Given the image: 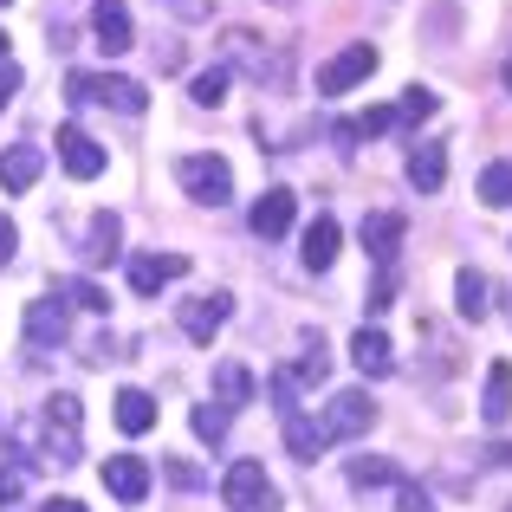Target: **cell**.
Instances as JSON below:
<instances>
[{
    "label": "cell",
    "mask_w": 512,
    "mask_h": 512,
    "mask_svg": "<svg viewBox=\"0 0 512 512\" xmlns=\"http://www.w3.org/2000/svg\"><path fill=\"white\" fill-rule=\"evenodd\" d=\"M480 201H487V208H512V163L480 169Z\"/></svg>",
    "instance_id": "4316f807"
},
{
    "label": "cell",
    "mask_w": 512,
    "mask_h": 512,
    "mask_svg": "<svg viewBox=\"0 0 512 512\" xmlns=\"http://www.w3.org/2000/svg\"><path fill=\"white\" fill-rule=\"evenodd\" d=\"M59 163H65V175H78V182H98V175H104V150L78 124H65L59 130Z\"/></svg>",
    "instance_id": "8fae6325"
},
{
    "label": "cell",
    "mask_w": 512,
    "mask_h": 512,
    "mask_svg": "<svg viewBox=\"0 0 512 512\" xmlns=\"http://www.w3.org/2000/svg\"><path fill=\"white\" fill-rule=\"evenodd\" d=\"M214 396H221V409H247L253 402V370L247 363H214Z\"/></svg>",
    "instance_id": "cb8c5ba5"
},
{
    "label": "cell",
    "mask_w": 512,
    "mask_h": 512,
    "mask_svg": "<svg viewBox=\"0 0 512 512\" xmlns=\"http://www.w3.org/2000/svg\"><path fill=\"white\" fill-rule=\"evenodd\" d=\"M39 512H85V506H78V500H65V493H59V500H46Z\"/></svg>",
    "instance_id": "74e56055"
},
{
    "label": "cell",
    "mask_w": 512,
    "mask_h": 512,
    "mask_svg": "<svg viewBox=\"0 0 512 512\" xmlns=\"http://www.w3.org/2000/svg\"><path fill=\"white\" fill-rule=\"evenodd\" d=\"M188 422H195L201 441H227V409H214V402H195V415H188Z\"/></svg>",
    "instance_id": "1f68e13d"
},
{
    "label": "cell",
    "mask_w": 512,
    "mask_h": 512,
    "mask_svg": "<svg viewBox=\"0 0 512 512\" xmlns=\"http://www.w3.org/2000/svg\"><path fill=\"white\" fill-rule=\"evenodd\" d=\"M175 182H182L188 201H201V208H227V201H234V169H227L221 156H182V163H175Z\"/></svg>",
    "instance_id": "3957f363"
},
{
    "label": "cell",
    "mask_w": 512,
    "mask_h": 512,
    "mask_svg": "<svg viewBox=\"0 0 512 512\" xmlns=\"http://www.w3.org/2000/svg\"><path fill=\"white\" fill-rule=\"evenodd\" d=\"M39 169H46V156H39L33 143H13V150H0V188H7V195H26V188L39 182Z\"/></svg>",
    "instance_id": "2e32d148"
},
{
    "label": "cell",
    "mask_w": 512,
    "mask_h": 512,
    "mask_svg": "<svg viewBox=\"0 0 512 512\" xmlns=\"http://www.w3.org/2000/svg\"><path fill=\"white\" fill-rule=\"evenodd\" d=\"M402 234H409V221H402V214H363V253H370L376 266H396Z\"/></svg>",
    "instance_id": "5bb4252c"
},
{
    "label": "cell",
    "mask_w": 512,
    "mask_h": 512,
    "mask_svg": "<svg viewBox=\"0 0 512 512\" xmlns=\"http://www.w3.org/2000/svg\"><path fill=\"white\" fill-rule=\"evenodd\" d=\"M59 299L85 305V312H111V292H104L98 279H72V286H59Z\"/></svg>",
    "instance_id": "f1b7e54d"
},
{
    "label": "cell",
    "mask_w": 512,
    "mask_h": 512,
    "mask_svg": "<svg viewBox=\"0 0 512 512\" xmlns=\"http://www.w3.org/2000/svg\"><path fill=\"white\" fill-rule=\"evenodd\" d=\"M227 312H234V299L227 292H201V299H182V338L188 344H214V331L227 325Z\"/></svg>",
    "instance_id": "52a82bcc"
},
{
    "label": "cell",
    "mask_w": 512,
    "mask_h": 512,
    "mask_svg": "<svg viewBox=\"0 0 512 512\" xmlns=\"http://www.w3.org/2000/svg\"><path fill=\"white\" fill-rule=\"evenodd\" d=\"M39 422H46V454L52 461H78V422H85V409H78V396H46V415H39Z\"/></svg>",
    "instance_id": "5b68a950"
},
{
    "label": "cell",
    "mask_w": 512,
    "mask_h": 512,
    "mask_svg": "<svg viewBox=\"0 0 512 512\" xmlns=\"http://www.w3.org/2000/svg\"><path fill=\"white\" fill-rule=\"evenodd\" d=\"M0 65H7V33H0Z\"/></svg>",
    "instance_id": "ab89813d"
},
{
    "label": "cell",
    "mask_w": 512,
    "mask_h": 512,
    "mask_svg": "<svg viewBox=\"0 0 512 512\" xmlns=\"http://www.w3.org/2000/svg\"><path fill=\"white\" fill-rule=\"evenodd\" d=\"M350 363H357L363 376H389V370H396V350H389L383 331H370V325H363L357 338H350Z\"/></svg>",
    "instance_id": "44dd1931"
},
{
    "label": "cell",
    "mask_w": 512,
    "mask_h": 512,
    "mask_svg": "<svg viewBox=\"0 0 512 512\" xmlns=\"http://www.w3.org/2000/svg\"><path fill=\"white\" fill-rule=\"evenodd\" d=\"M409 182L422 188V195H441V182H448V150H441V143H415L409 150Z\"/></svg>",
    "instance_id": "ffe728a7"
},
{
    "label": "cell",
    "mask_w": 512,
    "mask_h": 512,
    "mask_svg": "<svg viewBox=\"0 0 512 512\" xmlns=\"http://www.w3.org/2000/svg\"><path fill=\"white\" fill-rule=\"evenodd\" d=\"M91 33H98L104 52H130V46H137V26H130L124 0H98V7H91Z\"/></svg>",
    "instance_id": "4fadbf2b"
},
{
    "label": "cell",
    "mask_w": 512,
    "mask_h": 512,
    "mask_svg": "<svg viewBox=\"0 0 512 512\" xmlns=\"http://www.w3.org/2000/svg\"><path fill=\"white\" fill-rule=\"evenodd\" d=\"M20 493H26V474L20 467H0V506H13Z\"/></svg>",
    "instance_id": "e575fe53"
},
{
    "label": "cell",
    "mask_w": 512,
    "mask_h": 512,
    "mask_svg": "<svg viewBox=\"0 0 512 512\" xmlns=\"http://www.w3.org/2000/svg\"><path fill=\"white\" fill-rule=\"evenodd\" d=\"M396 474V461H350V487H389Z\"/></svg>",
    "instance_id": "f546056e"
},
{
    "label": "cell",
    "mask_w": 512,
    "mask_h": 512,
    "mask_svg": "<svg viewBox=\"0 0 512 512\" xmlns=\"http://www.w3.org/2000/svg\"><path fill=\"white\" fill-rule=\"evenodd\" d=\"M117 240H124V221H117L111 208L104 214H91V227H85V266H104V260H117Z\"/></svg>",
    "instance_id": "d6986e66"
},
{
    "label": "cell",
    "mask_w": 512,
    "mask_h": 512,
    "mask_svg": "<svg viewBox=\"0 0 512 512\" xmlns=\"http://www.w3.org/2000/svg\"><path fill=\"white\" fill-rule=\"evenodd\" d=\"M292 214H299V195H292V188H266V195L253 201L247 221H253V234H260V240H279L292 227Z\"/></svg>",
    "instance_id": "7c38bea8"
},
{
    "label": "cell",
    "mask_w": 512,
    "mask_h": 512,
    "mask_svg": "<svg viewBox=\"0 0 512 512\" xmlns=\"http://www.w3.org/2000/svg\"><path fill=\"white\" fill-rule=\"evenodd\" d=\"M370 72H376V46H370V39H357V46H344L338 59H331L325 72H318V91H325V98H338V91L363 85Z\"/></svg>",
    "instance_id": "9c48e42d"
},
{
    "label": "cell",
    "mask_w": 512,
    "mask_h": 512,
    "mask_svg": "<svg viewBox=\"0 0 512 512\" xmlns=\"http://www.w3.org/2000/svg\"><path fill=\"white\" fill-rule=\"evenodd\" d=\"M13 91H20V65H0V111H7V104H13Z\"/></svg>",
    "instance_id": "8d00e7d4"
},
{
    "label": "cell",
    "mask_w": 512,
    "mask_h": 512,
    "mask_svg": "<svg viewBox=\"0 0 512 512\" xmlns=\"http://www.w3.org/2000/svg\"><path fill=\"white\" fill-rule=\"evenodd\" d=\"M117 428H124V435H150L156 428V396L150 389H117Z\"/></svg>",
    "instance_id": "7402d4cb"
},
{
    "label": "cell",
    "mask_w": 512,
    "mask_h": 512,
    "mask_svg": "<svg viewBox=\"0 0 512 512\" xmlns=\"http://www.w3.org/2000/svg\"><path fill=\"white\" fill-rule=\"evenodd\" d=\"M266 389H273V409L292 422V415H299V376H292V370H273V383H266Z\"/></svg>",
    "instance_id": "4dcf8cb0"
},
{
    "label": "cell",
    "mask_w": 512,
    "mask_h": 512,
    "mask_svg": "<svg viewBox=\"0 0 512 512\" xmlns=\"http://www.w3.org/2000/svg\"><path fill=\"white\" fill-rule=\"evenodd\" d=\"M227 85H234V72H227V65H208V72H201L195 85H188V98H195L201 111H214V104L227 98Z\"/></svg>",
    "instance_id": "484cf974"
},
{
    "label": "cell",
    "mask_w": 512,
    "mask_h": 512,
    "mask_svg": "<svg viewBox=\"0 0 512 512\" xmlns=\"http://www.w3.org/2000/svg\"><path fill=\"white\" fill-rule=\"evenodd\" d=\"M72 98L78 104H111L124 117H143L150 111V91L137 78H117V72H72Z\"/></svg>",
    "instance_id": "7a4b0ae2"
},
{
    "label": "cell",
    "mask_w": 512,
    "mask_h": 512,
    "mask_svg": "<svg viewBox=\"0 0 512 512\" xmlns=\"http://www.w3.org/2000/svg\"><path fill=\"white\" fill-rule=\"evenodd\" d=\"M487 273H474V266H461V273H454V312H461V318H474V325H480V318H487L493 312V305H487Z\"/></svg>",
    "instance_id": "603a6c76"
},
{
    "label": "cell",
    "mask_w": 512,
    "mask_h": 512,
    "mask_svg": "<svg viewBox=\"0 0 512 512\" xmlns=\"http://www.w3.org/2000/svg\"><path fill=\"white\" fill-rule=\"evenodd\" d=\"M65 331H72V312H65L59 292H46V299L26 305V344H33V350H59Z\"/></svg>",
    "instance_id": "ba28073f"
},
{
    "label": "cell",
    "mask_w": 512,
    "mask_h": 512,
    "mask_svg": "<svg viewBox=\"0 0 512 512\" xmlns=\"http://www.w3.org/2000/svg\"><path fill=\"white\" fill-rule=\"evenodd\" d=\"M493 461H500V467H512V441H500V448H493Z\"/></svg>",
    "instance_id": "f35d334b"
},
{
    "label": "cell",
    "mask_w": 512,
    "mask_h": 512,
    "mask_svg": "<svg viewBox=\"0 0 512 512\" xmlns=\"http://www.w3.org/2000/svg\"><path fill=\"white\" fill-rule=\"evenodd\" d=\"M221 500L234 512H273V480H266L260 461H234L221 474Z\"/></svg>",
    "instance_id": "8992f818"
},
{
    "label": "cell",
    "mask_w": 512,
    "mask_h": 512,
    "mask_svg": "<svg viewBox=\"0 0 512 512\" xmlns=\"http://www.w3.org/2000/svg\"><path fill=\"white\" fill-rule=\"evenodd\" d=\"M396 487H402V493H396V512H435V500H428L415 480H396Z\"/></svg>",
    "instance_id": "d6a6232c"
},
{
    "label": "cell",
    "mask_w": 512,
    "mask_h": 512,
    "mask_svg": "<svg viewBox=\"0 0 512 512\" xmlns=\"http://www.w3.org/2000/svg\"><path fill=\"white\" fill-rule=\"evenodd\" d=\"M163 7L175 13V20H208V13H214V0H163Z\"/></svg>",
    "instance_id": "836d02e7"
},
{
    "label": "cell",
    "mask_w": 512,
    "mask_h": 512,
    "mask_svg": "<svg viewBox=\"0 0 512 512\" xmlns=\"http://www.w3.org/2000/svg\"><path fill=\"white\" fill-rule=\"evenodd\" d=\"M512 415V363H487V389H480V422L506 428Z\"/></svg>",
    "instance_id": "ac0fdd59"
},
{
    "label": "cell",
    "mask_w": 512,
    "mask_h": 512,
    "mask_svg": "<svg viewBox=\"0 0 512 512\" xmlns=\"http://www.w3.org/2000/svg\"><path fill=\"white\" fill-rule=\"evenodd\" d=\"M338 247H344V227L331 221V214H318L312 227H305V266H312V273H331V260H338Z\"/></svg>",
    "instance_id": "e0dca14e"
},
{
    "label": "cell",
    "mask_w": 512,
    "mask_h": 512,
    "mask_svg": "<svg viewBox=\"0 0 512 512\" xmlns=\"http://www.w3.org/2000/svg\"><path fill=\"white\" fill-rule=\"evenodd\" d=\"M286 448H292V461H318V454H325L331 441H325V428H318V422L292 415V422H286Z\"/></svg>",
    "instance_id": "d4e9b609"
},
{
    "label": "cell",
    "mask_w": 512,
    "mask_h": 512,
    "mask_svg": "<svg viewBox=\"0 0 512 512\" xmlns=\"http://www.w3.org/2000/svg\"><path fill=\"white\" fill-rule=\"evenodd\" d=\"M13 253H20V227H13V221H7V214H0V266H7V260H13Z\"/></svg>",
    "instance_id": "d590c367"
},
{
    "label": "cell",
    "mask_w": 512,
    "mask_h": 512,
    "mask_svg": "<svg viewBox=\"0 0 512 512\" xmlns=\"http://www.w3.org/2000/svg\"><path fill=\"white\" fill-rule=\"evenodd\" d=\"M0 7H7V0H0Z\"/></svg>",
    "instance_id": "b9f144b4"
},
{
    "label": "cell",
    "mask_w": 512,
    "mask_h": 512,
    "mask_svg": "<svg viewBox=\"0 0 512 512\" xmlns=\"http://www.w3.org/2000/svg\"><path fill=\"white\" fill-rule=\"evenodd\" d=\"M370 422H376V402L363 396V389H338V396L325 402V441L338 448V441H357V435H370Z\"/></svg>",
    "instance_id": "277c9868"
},
{
    "label": "cell",
    "mask_w": 512,
    "mask_h": 512,
    "mask_svg": "<svg viewBox=\"0 0 512 512\" xmlns=\"http://www.w3.org/2000/svg\"><path fill=\"white\" fill-rule=\"evenodd\" d=\"M221 65H227V72H247L253 85H273V91L292 78V52L286 46H266V39L247 33V26H234V33L221 39Z\"/></svg>",
    "instance_id": "6da1fadb"
},
{
    "label": "cell",
    "mask_w": 512,
    "mask_h": 512,
    "mask_svg": "<svg viewBox=\"0 0 512 512\" xmlns=\"http://www.w3.org/2000/svg\"><path fill=\"white\" fill-rule=\"evenodd\" d=\"M104 487H111L124 506H137L143 493H150V467H143L137 454H111V461H104Z\"/></svg>",
    "instance_id": "9a60e30c"
},
{
    "label": "cell",
    "mask_w": 512,
    "mask_h": 512,
    "mask_svg": "<svg viewBox=\"0 0 512 512\" xmlns=\"http://www.w3.org/2000/svg\"><path fill=\"white\" fill-rule=\"evenodd\" d=\"M441 111V98L428 85H409L402 91V104H396V124H422V117H435Z\"/></svg>",
    "instance_id": "83f0119b"
},
{
    "label": "cell",
    "mask_w": 512,
    "mask_h": 512,
    "mask_svg": "<svg viewBox=\"0 0 512 512\" xmlns=\"http://www.w3.org/2000/svg\"><path fill=\"white\" fill-rule=\"evenodd\" d=\"M506 91H512V59H506Z\"/></svg>",
    "instance_id": "60d3db41"
},
{
    "label": "cell",
    "mask_w": 512,
    "mask_h": 512,
    "mask_svg": "<svg viewBox=\"0 0 512 512\" xmlns=\"http://www.w3.org/2000/svg\"><path fill=\"white\" fill-rule=\"evenodd\" d=\"M182 273H188L182 253H143V260H130V292H137V299H156V292L175 286Z\"/></svg>",
    "instance_id": "30bf717a"
}]
</instances>
